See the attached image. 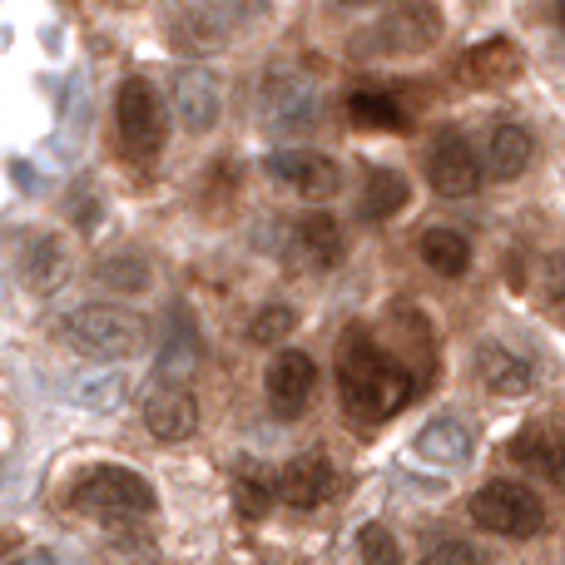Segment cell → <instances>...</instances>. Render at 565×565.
Wrapping results in <instances>:
<instances>
[{
  "label": "cell",
  "instance_id": "16",
  "mask_svg": "<svg viewBox=\"0 0 565 565\" xmlns=\"http://www.w3.org/2000/svg\"><path fill=\"white\" fill-rule=\"evenodd\" d=\"M268 10H274V0H209L194 20L199 40L218 45V40H234V35H244V30H258L268 20Z\"/></svg>",
  "mask_w": 565,
  "mask_h": 565
},
{
  "label": "cell",
  "instance_id": "13",
  "mask_svg": "<svg viewBox=\"0 0 565 565\" xmlns=\"http://www.w3.org/2000/svg\"><path fill=\"white\" fill-rule=\"evenodd\" d=\"M278 497L288 501V507H298V511H312V507H322V501L338 491V471H332V461L322 457V451H302V457H292L288 467L278 471Z\"/></svg>",
  "mask_w": 565,
  "mask_h": 565
},
{
  "label": "cell",
  "instance_id": "24",
  "mask_svg": "<svg viewBox=\"0 0 565 565\" xmlns=\"http://www.w3.org/2000/svg\"><path fill=\"white\" fill-rule=\"evenodd\" d=\"M417 254H422V264L441 278H461L471 268V244L457 234V228H427Z\"/></svg>",
  "mask_w": 565,
  "mask_h": 565
},
{
  "label": "cell",
  "instance_id": "3",
  "mask_svg": "<svg viewBox=\"0 0 565 565\" xmlns=\"http://www.w3.org/2000/svg\"><path fill=\"white\" fill-rule=\"evenodd\" d=\"M75 511L105 521V526H135L154 511V487L129 467H89L75 481Z\"/></svg>",
  "mask_w": 565,
  "mask_h": 565
},
{
  "label": "cell",
  "instance_id": "4",
  "mask_svg": "<svg viewBox=\"0 0 565 565\" xmlns=\"http://www.w3.org/2000/svg\"><path fill=\"white\" fill-rule=\"evenodd\" d=\"M471 521L481 531H497V536L511 541H526L541 531L546 511H541V497L521 481H487V487L471 497Z\"/></svg>",
  "mask_w": 565,
  "mask_h": 565
},
{
  "label": "cell",
  "instance_id": "17",
  "mask_svg": "<svg viewBox=\"0 0 565 565\" xmlns=\"http://www.w3.org/2000/svg\"><path fill=\"white\" fill-rule=\"evenodd\" d=\"M471 447H477V441H471V431L461 427V422H451V417L427 422V427L417 431V441H412L417 461H427V467H467Z\"/></svg>",
  "mask_w": 565,
  "mask_h": 565
},
{
  "label": "cell",
  "instance_id": "12",
  "mask_svg": "<svg viewBox=\"0 0 565 565\" xmlns=\"http://www.w3.org/2000/svg\"><path fill=\"white\" fill-rule=\"evenodd\" d=\"M145 427L159 441H189L199 431V402L179 382H159L145 397Z\"/></svg>",
  "mask_w": 565,
  "mask_h": 565
},
{
  "label": "cell",
  "instance_id": "30",
  "mask_svg": "<svg viewBox=\"0 0 565 565\" xmlns=\"http://www.w3.org/2000/svg\"><path fill=\"white\" fill-rule=\"evenodd\" d=\"M358 551H362V565H402V546L382 521H367L358 536Z\"/></svg>",
  "mask_w": 565,
  "mask_h": 565
},
{
  "label": "cell",
  "instance_id": "20",
  "mask_svg": "<svg viewBox=\"0 0 565 565\" xmlns=\"http://www.w3.org/2000/svg\"><path fill=\"white\" fill-rule=\"evenodd\" d=\"M531 164V135L521 125H497L487 135V154H481V169H487L491 179H521Z\"/></svg>",
  "mask_w": 565,
  "mask_h": 565
},
{
  "label": "cell",
  "instance_id": "32",
  "mask_svg": "<svg viewBox=\"0 0 565 565\" xmlns=\"http://www.w3.org/2000/svg\"><path fill=\"white\" fill-rule=\"evenodd\" d=\"M422 565H477V551L467 546V541H441V546H431Z\"/></svg>",
  "mask_w": 565,
  "mask_h": 565
},
{
  "label": "cell",
  "instance_id": "9",
  "mask_svg": "<svg viewBox=\"0 0 565 565\" xmlns=\"http://www.w3.org/2000/svg\"><path fill=\"white\" fill-rule=\"evenodd\" d=\"M268 174H274L278 184L298 189L302 199H332L342 189V169L332 164L328 154H318V149H278V154L268 159Z\"/></svg>",
  "mask_w": 565,
  "mask_h": 565
},
{
  "label": "cell",
  "instance_id": "11",
  "mask_svg": "<svg viewBox=\"0 0 565 565\" xmlns=\"http://www.w3.org/2000/svg\"><path fill=\"white\" fill-rule=\"evenodd\" d=\"M312 387H318V367H312L308 352L298 348L278 352L274 367H268V407H274V417L292 422L312 402Z\"/></svg>",
  "mask_w": 565,
  "mask_h": 565
},
{
  "label": "cell",
  "instance_id": "31",
  "mask_svg": "<svg viewBox=\"0 0 565 565\" xmlns=\"http://www.w3.org/2000/svg\"><path fill=\"white\" fill-rule=\"evenodd\" d=\"M292 322H298V318H292V308H264L254 322H248V338H254L258 348H264V342L288 338V332H292Z\"/></svg>",
  "mask_w": 565,
  "mask_h": 565
},
{
  "label": "cell",
  "instance_id": "33",
  "mask_svg": "<svg viewBox=\"0 0 565 565\" xmlns=\"http://www.w3.org/2000/svg\"><path fill=\"white\" fill-rule=\"evenodd\" d=\"M10 565H55V556H50V551H25V556L10 561Z\"/></svg>",
  "mask_w": 565,
  "mask_h": 565
},
{
  "label": "cell",
  "instance_id": "19",
  "mask_svg": "<svg viewBox=\"0 0 565 565\" xmlns=\"http://www.w3.org/2000/svg\"><path fill=\"white\" fill-rule=\"evenodd\" d=\"M20 278H25L30 292H55L60 282L70 278V248H65V238L40 234L35 244L25 248V258H20Z\"/></svg>",
  "mask_w": 565,
  "mask_h": 565
},
{
  "label": "cell",
  "instance_id": "25",
  "mask_svg": "<svg viewBox=\"0 0 565 565\" xmlns=\"http://www.w3.org/2000/svg\"><path fill=\"white\" fill-rule=\"evenodd\" d=\"M199 367V338H194V322H189V312H174V332H169L164 352H159V377L164 382H179L189 377V372Z\"/></svg>",
  "mask_w": 565,
  "mask_h": 565
},
{
  "label": "cell",
  "instance_id": "10",
  "mask_svg": "<svg viewBox=\"0 0 565 565\" xmlns=\"http://www.w3.org/2000/svg\"><path fill=\"white\" fill-rule=\"evenodd\" d=\"M174 109H179V125H184L189 135H209V129L218 125V109H224V85H218L214 70H204V65L179 70Z\"/></svg>",
  "mask_w": 565,
  "mask_h": 565
},
{
  "label": "cell",
  "instance_id": "26",
  "mask_svg": "<svg viewBox=\"0 0 565 565\" xmlns=\"http://www.w3.org/2000/svg\"><path fill=\"white\" fill-rule=\"evenodd\" d=\"M274 497H278L274 477H268L258 461H248V457L238 461V467H234V501H238V511H244L248 521H258V516H268Z\"/></svg>",
  "mask_w": 565,
  "mask_h": 565
},
{
  "label": "cell",
  "instance_id": "14",
  "mask_svg": "<svg viewBox=\"0 0 565 565\" xmlns=\"http://www.w3.org/2000/svg\"><path fill=\"white\" fill-rule=\"evenodd\" d=\"M282 254L298 258V264L312 268V274H328V268L342 258V228L332 224L328 214H302V218H292L288 224Z\"/></svg>",
  "mask_w": 565,
  "mask_h": 565
},
{
  "label": "cell",
  "instance_id": "18",
  "mask_svg": "<svg viewBox=\"0 0 565 565\" xmlns=\"http://www.w3.org/2000/svg\"><path fill=\"white\" fill-rule=\"evenodd\" d=\"M511 457H516L521 467L541 471L546 481H565V431L551 427V422H536V427H526L511 441Z\"/></svg>",
  "mask_w": 565,
  "mask_h": 565
},
{
  "label": "cell",
  "instance_id": "23",
  "mask_svg": "<svg viewBox=\"0 0 565 565\" xmlns=\"http://www.w3.org/2000/svg\"><path fill=\"white\" fill-rule=\"evenodd\" d=\"M125 392H129L125 372L99 367V372H75L70 387H65V397L75 402V407H89V412H115L119 402H125Z\"/></svg>",
  "mask_w": 565,
  "mask_h": 565
},
{
  "label": "cell",
  "instance_id": "8",
  "mask_svg": "<svg viewBox=\"0 0 565 565\" xmlns=\"http://www.w3.org/2000/svg\"><path fill=\"white\" fill-rule=\"evenodd\" d=\"M481 154L457 135V129H441L431 139V159H427V179L441 199H471L481 189Z\"/></svg>",
  "mask_w": 565,
  "mask_h": 565
},
{
  "label": "cell",
  "instance_id": "34",
  "mask_svg": "<svg viewBox=\"0 0 565 565\" xmlns=\"http://www.w3.org/2000/svg\"><path fill=\"white\" fill-rule=\"evenodd\" d=\"M556 20H561V30H565V0H556Z\"/></svg>",
  "mask_w": 565,
  "mask_h": 565
},
{
  "label": "cell",
  "instance_id": "21",
  "mask_svg": "<svg viewBox=\"0 0 565 565\" xmlns=\"http://www.w3.org/2000/svg\"><path fill=\"white\" fill-rule=\"evenodd\" d=\"M467 75L477 79V85H487V89H501V85H511V79L521 75V50L511 45V40H481V45H471L467 50Z\"/></svg>",
  "mask_w": 565,
  "mask_h": 565
},
{
  "label": "cell",
  "instance_id": "22",
  "mask_svg": "<svg viewBox=\"0 0 565 565\" xmlns=\"http://www.w3.org/2000/svg\"><path fill=\"white\" fill-rule=\"evenodd\" d=\"M511 278H516V288L526 292L531 302H541V308H561L565 302V258L561 254H541V258H526V268H511Z\"/></svg>",
  "mask_w": 565,
  "mask_h": 565
},
{
  "label": "cell",
  "instance_id": "36",
  "mask_svg": "<svg viewBox=\"0 0 565 565\" xmlns=\"http://www.w3.org/2000/svg\"><path fill=\"white\" fill-rule=\"evenodd\" d=\"M561 308H565V302H561Z\"/></svg>",
  "mask_w": 565,
  "mask_h": 565
},
{
  "label": "cell",
  "instance_id": "27",
  "mask_svg": "<svg viewBox=\"0 0 565 565\" xmlns=\"http://www.w3.org/2000/svg\"><path fill=\"white\" fill-rule=\"evenodd\" d=\"M412 199V184L397 174V169H377L367 179V194H362V218H392L402 214Z\"/></svg>",
  "mask_w": 565,
  "mask_h": 565
},
{
  "label": "cell",
  "instance_id": "6",
  "mask_svg": "<svg viewBox=\"0 0 565 565\" xmlns=\"http://www.w3.org/2000/svg\"><path fill=\"white\" fill-rule=\"evenodd\" d=\"M441 40V10L431 0H397L372 30V45L387 55H422Z\"/></svg>",
  "mask_w": 565,
  "mask_h": 565
},
{
  "label": "cell",
  "instance_id": "15",
  "mask_svg": "<svg viewBox=\"0 0 565 565\" xmlns=\"http://www.w3.org/2000/svg\"><path fill=\"white\" fill-rule=\"evenodd\" d=\"M477 377L487 382V392H497V397H526V392L536 387V367H531L516 348H507V342H497V338L477 348Z\"/></svg>",
  "mask_w": 565,
  "mask_h": 565
},
{
  "label": "cell",
  "instance_id": "29",
  "mask_svg": "<svg viewBox=\"0 0 565 565\" xmlns=\"http://www.w3.org/2000/svg\"><path fill=\"white\" fill-rule=\"evenodd\" d=\"M348 115L358 119V125H372V129H402L407 125V115H402L397 99L372 95V89H358V95L348 99Z\"/></svg>",
  "mask_w": 565,
  "mask_h": 565
},
{
  "label": "cell",
  "instance_id": "1",
  "mask_svg": "<svg viewBox=\"0 0 565 565\" xmlns=\"http://www.w3.org/2000/svg\"><path fill=\"white\" fill-rule=\"evenodd\" d=\"M417 382L422 377L407 362L382 352L362 328H348V338L338 342V392L352 417H362V422L392 417V412H402L412 402Z\"/></svg>",
  "mask_w": 565,
  "mask_h": 565
},
{
  "label": "cell",
  "instance_id": "35",
  "mask_svg": "<svg viewBox=\"0 0 565 565\" xmlns=\"http://www.w3.org/2000/svg\"><path fill=\"white\" fill-rule=\"evenodd\" d=\"M338 6H377V0H338Z\"/></svg>",
  "mask_w": 565,
  "mask_h": 565
},
{
  "label": "cell",
  "instance_id": "2",
  "mask_svg": "<svg viewBox=\"0 0 565 565\" xmlns=\"http://www.w3.org/2000/svg\"><path fill=\"white\" fill-rule=\"evenodd\" d=\"M60 338H65V348H75L79 358L119 362L145 348V318L129 308H115V302H85V308L65 312Z\"/></svg>",
  "mask_w": 565,
  "mask_h": 565
},
{
  "label": "cell",
  "instance_id": "7",
  "mask_svg": "<svg viewBox=\"0 0 565 565\" xmlns=\"http://www.w3.org/2000/svg\"><path fill=\"white\" fill-rule=\"evenodd\" d=\"M115 115H119V139H125L129 154H159V145H164V105H159L149 79H125L119 85Z\"/></svg>",
  "mask_w": 565,
  "mask_h": 565
},
{
  "label": "cell",
  "instance_id": "28",
  "mask_svg": "<svg viewBox=\"0 0 565 565\" xmlns=\"http://www.w3.org/2000/svg\"><path fill=\"white\" fill-rule=\"evenodd\" d=\"M95 278L105 282L109 292H145L149 288V264L139 254H115V258H99Z\"/></svg>",
  "mask_w": 565,
  "mask_h": 565
},
{
  "label": "cell",
  "instance_id": "5",
  "mask_svg": "<svg viewBox=\"0 0 565 565\" xmlns=\"http://www.w3.org/2000/svg\"><path fill=\"white\" fill-rule=\"evenodd\" d=\"M258 115L274 135H298L318 119V85L302 70H274L258 95Z\"/></svg>",
  "mask_w": 565,
  "mask_h": 565
}]
</instances>
